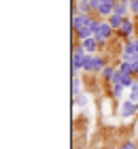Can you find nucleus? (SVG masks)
Returning <instances> with one entry per match:
<instances>
[{"label": "nucleus", "instance_id": "f257e3e1", "mask_svg": "<svg viewBox=\"0 0 138 149\" xmlns=\"http://www.w3.org/2000/svg\"><path fill=\"white\" fill-rule=\"evenodd\" d=\"M134 113H138V109H136V102H132L130 98H128V100H123V102H121V107H119V115H121L123 119H130Z\"/></svg>", "mask_w": 138, "mask_h": 149}, {"label": "nucleus", "instance_id": "f03ea898", "mask_svg": "<svg viewBox=\"0 0 138 149\" xmlns=\"http://www.w3.org/2000/svg\"><path fill=\"white\" fill-rule=\"evenodd\" d=\"M104 68V62H102V58H94V56H87L85 58V70H102Z\"/></svg>", "mask_w": 138, "mask_h": 149}, {"label": "nucleus", "instance_id": "7ed1b4c3", "mask_svg": "<svg viewBox=\"0 0 138 149\" xmlns=\"http://www.w3.org/2000/svg\"><path fill=\"white\" fill-rule=\"evenodd\" d=\"M110 28H113L110 24H102L100 28H98V32H96V36H98V38H106L110 34Z\"/></svg>", "mask_w": 138, "mask_h": 149}, {"label": "nucleus", "instance_id": "20e7f679", "mask_svg": "<svg viewBox=\"0 0 138 149\" xmlns=\"http://www.w3.org/2000/svg\"><path fill=\"white\" fill-rule=\"evenodd\" d=\"M123 90H126V87H123L121 83H110V92H113L115 98H121L123 96Z\"/></svg>", "mask_w": 138, "mask_h": 149}, {"label": "nucleus", "instance_id": "39448f33", "mask_svg": "<svg viewBox=\"0 0 138 149\" xmlns=\"http://www.w3.org/2000/svg\"><path fill=\"white\" fill-rule=\"evenodd\" d=\"M83 49L85 51H94L96 49V40L94 38H83Z\"/></svg>", "mask_w": 138, "mask_h": 149}, {"label": "nucleus", "instance_id": "423d86ee", "mask_svg": "<svg viewBox=\"0 0 138 149\" xmlns=\"http://www.w3.org/2000/svg\"><path fill=\"white\" fill-rule=\"evenodd\" d=\"M115 72H117V70L113 68V66H104V68H102V74H104V79H108V81L115 77Z\"/></svg>", "mask_w": 138, "mask_h": 149}, {"label": "nucleus", "instance_id": "0eeeda50", "mask_svg": "<svg viewBox=\"0 0 138 149\" xmlns=\"http://www.w3.org/2000/svg\"><path fill=\"white\" fill-rule=\"evenodd\" d=\"M130 90H132V92H130V100H132V102H138V83H134L132 87H130Z\"/></svg>", "mask_w": 138, "mask_h": 149}, {"label": "nucleus", "instance_id": "6e6552de", "mask_svg": "<svg viewBox=\"0 0 138 149\" xmlns=\"http://www.w3.org/2000/svg\"><path fill=\"white\" fill-rule=\"evenodd\" d=\"M121 85H123V87H132V85H134V81H132V77H130V74H126V77L121 79Z\"/></svg>", "mask_w": 138, "mask_h": 149}, {"label": "nucleus", "instance_id": "1a4fd4ad", "mask_svg": "<svg viewBox=\"0 0 138 149\" xmlns=\"http://www.w3.org/2000/svg\"><path fill=\"white\" fill-rule=\"evenodd\" d=\"M87 104V96H85V94H79V96H77V107H85Z\"/></svg>", "mask_w": 138, "mask_h": 149}, {"label": "nucleus", "instance_id": "9d476101", "mask_svg": "<svg viewBox=\"0 0 138 149\" xmlns=\"http://www.w3.org/2000/svg\"><path fill=\"white\" fill-rule=\"evenodd\" d=\"M79 90H81V83H79L77 79H74V81H72V96H74V98L79 96Z\"/></svg>", "mask_w": 138, "mask_h": 149}, {"label": "nucleus", "instance_id": "9b49d317", "mask_svg": "<svg viewBox=\"0 0 138 149\" xmlns=\"http://www.w3.org/2000/svg\"><path fill=\"white\" fill-rule=\"evenodd\" d=\"M121 30H123V34H132V24L126 22V24L121 26Z\"/></svg>", "mask_w": 138, "mask_h": 149}, {"label": "nucleus", "instance_id": "f8f14e48", "mask_svg": "<svg viewBox=\"0 0 138 149\" xmlns=\"http://www.w3.org/2000/svg\"><path fill=\"white\" fill-rule=\"evenodd\" d=\"M83 24H87V22H85V17H74V28H81Z\"/></svg>", "mask_w": 138, "mask_h": 149}, {"label": "nucleus", "instance_id": "ddd939ff", "mask_svg": "<svg viewBox=\"0 0 138 149\" xmlns=\"http://www.w3.org/2000/svg\"><path fill=\"white\" fill-rule=\"evenodd\" d=\"M121 24V19H119V15H115V17H110V26H113V28H117V26Z\"/></svg>", "mask_w": 138, "mask_h": 149}, {"label": "nucleus", "instance_id": "4468645a", "mask_svg": "<svg viewBox=\"0 0 138 149\" xmlns=\"http://www.w3.org/2000/svg\"><path fill=\"white\" fill-rule=\"evenodd\" d=\"M115 13H117V15H123V13H126V4H119L115 9Z\"/></svg>", "mask_w": 138, "mask_h": 149}, {"label": "nucleus", "instance_id": "2eb2a0df", "mask_svg": "<svg viewBox=\"0 0 138 149\" xmlns=\"http://www.w3.org/2000/svg\"><path fill=\"white\" fill-rule=\"evenodd\" d=\"M121 149H136V145H134V143H126Z\"/></svg>", "mask_w": 138, "mask_h": 149}, {"label": "nucleus", "instance_id": "dca6fc26", "mask_svg": "<svg viewBox=\"0 0 138 149\" xmlns=\"http://www.w3.org/2000/svg\"><path fill=\"white\" fill-rule=\"evenodd\" d=\"M134 47H136V53H138V43H134Z\"/></svg>", "mask_w": 138, "mask_h": 149}, {"label": "nucleus", "instance_id": "f3484780", "mask_svg": "<svg viewBox=\"0 0 138 149\" xmlns=\"http://www.w3.org/2000/svg\"><path fill=\"white\" fill-rule=\"evenodd\" d=\"M136 109H138V102H136Z\"/></svg>", "mask_w": 138, "mask_h": 149}]
</instances>
